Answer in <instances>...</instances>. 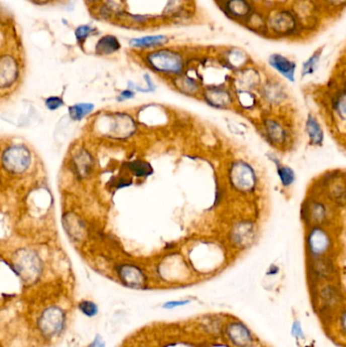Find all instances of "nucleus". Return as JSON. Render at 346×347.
Returning a JSON list of instances; mask_svg holds the SVG:
<instances>
[{"instance_id":"obj_1","label":"nucleus","mask_w":346,"mask_h":347,"mask_svg":"<svg viewBox=\"0 0 346 347\" xmlns=\"http://www.w3.org/2000/svg\"><path fill=\"white\" fill-rule=\"evenodd\" d=\"M147 62L156 72L169 75H179L184 67L182 57L171 50H159L150 53Z\"/></svg>"},{"instance_id":"obj_2","label":"nucleus","mask_w":346,"mask_h":347,"mask_svg":"<svg viewBox=\"0 0 346 347\" xmlns=\"http://www.w3.org/2000/svg\"><path fill=\"white\" fill-rule=\"evenodd\" d=\"M32 156L24 146H13L3 155V164L7 171L13 174H23L31 166Z\"/></svg>"},{"instance_id":"obj_3","label":"nucleus","mask_w":346,"mask_h":347,"mask_svg":"<svg viewBox=\"0 0 346 347\" xmlns=\"http://www.w3.org/2000/svg\"><path fill=\"white\" fill-rule=\"evenodd\" d=\"M66 316L62 309L50 307L40 316L38 326L41 333L48 338L59 335L65 328Z\"/></svg>"},{"instance_id":"obj_4","label":"nucleus","mask_w":346,"mask_h":347,"mask_svg":"<svg viewBox=\"0 0 346 347\" xmlns=\"http://www.w3.org/2000/svg\"><path fill=\"white\" fill-rule=\"evenodd\" d=\"M230 179L233 187L241 192L253 191L257 181L254 170L245 162L233 164L230 171Z\"/></svg>"},{"instance_id":"obj_5","label":"nucleus","mask_w":346,"mask_h":347,"mask_svg":"<svg viewBox=\"0 0 346 347\" xmlns=\"http://www.w3.org/2000/svg\"><path fill=\"white\" fill-rule=\"evenodd\" d=\"M107 117L108 130L106 132L109 136L115 138H126L135 132V122L129 115L117 113Z\"/></svg>"},{"instance_id":"obj_6","label":"nucleus","mask_w":346,"mask_h":347,"mask_svg":"<svg viewBox=\"0 0 346 347\" xmlns=\"http://www.w3.org/2000/svg\"><path fill=\"white\" fill-rule=\"evenodd\" d=\"M20 66L17 58L10 54L0 55V89L12 87L18 80Z\"/></svg>"},{"instance_id":"obj_7","label":"nucleus","mask_w":346,"mask_h":347,"mask_svg":"<svg viewBox=\"0 0 346 347\" xmlns=\"http://www.w3.org/2000/svg\"><path fill=\"white\" fill-rule=\"evenodd\" d=\"M118 275L121 282L131 289H142L147 283V277L144 271L132 264H123L119 266Z\"/></svg>"},{"instance_id":"obj_8","label":"nucleus","mask_w":346,"mask_h":347,"mask_svg":"<svg viewBox=\"0 0 346 347\" xmlns=\"http://www.w3.org/2000/svg\"><path fill=\"white\" fill-rule=\"evenodd\" d=\"M308 246L313 256H321L329 249L330 238L324 230L320 228L313 229L308 237Z\"/></svg>"},{"instance_id":"obj_9","label":"nucleus","mask_w":346,"mask_h":347,"mask_svg":"<svg viewBox=\"0 0 346 347\" xmlns=\"http://www.w3.org/2000/svg\"><path fill=\"white\" fill-rule=\"evenodd\" d=\"M227 335L238 347H246L252 342L250 330L242 323H232L227 327Z\"/></svg>"},{"instance_id":"obj_10","label":"nucleus","mask_w":346,"mask_h":347,"mask_svg":"<svg viewBox=\"0 0 346 347\" xmlns=\"http://www.w3.org/2000/svg\"><path fill=\"white\" fill-rule=\"evenodd\" d=\"M16 264L20 273L27 277H35L40 271V261L37 256L31 252L20 254Z\"/></svg>"},{"instance_id":"obj_11","label":"nucleus","mask_w":346,"mask_h":347,"mask_svg":"<svg viewBox=\"0 0 346 347\" xmlns=\"http://www.w3.org/2000/svg\"><path fill=\"white\" fill-rule=\"evenodd\" d=\"M269 63L275 71H278L286 79L291 82H295L296 64L293 61L283 55L273 54L269 58Z\"/></svg>"},{"instance_id":"obj_12","label":"nucleus","mask_w":346,"mask_h":347,"mask_svg":"<svg viewBox=\"0 0 346 347\" xmlns=\"http://www.w3.org/2000/svg\"><path fill=\"white\" fill-rule=\"evenodd\" d=\"M94 166V161L92 156L86 151L81 150L73 158L74 172L77 176L81 178H86L92 172Z\"/></svg>"},{"instance_id":"obj_13","label":"nucleus","mask_w":346,"mask_h":347,"mask_svg":"<svg viewBox=\"0 0 346 347\" xmlns=\"http://www.w3.org/2000/svg\"><path fill=\"white\" fill-rule=\"evenodd\" d=\"M121 49V44L117 37L113 35H105L101 37L95 46V51L97 55L109 56Z\"/></svg>"},{"instance_id":"obj_14","label":"nucleus","mask_w":346,"mask_h":347,"mask_svg":"<svg viewBox=\"0 0 346 347\" xmlns=\"http://www.w3.org/2000/svg\"><path fill=\"white\" fill-rule=\"evenodd\" d=\"M306 131L309 135L311 143L314 146H321L324 141V133L318 120L313 116L309 115L306 122Z\"/></svg>"},{"instance_id":"obj_15","label":"nucleus","mask_w":346,"mask_h":347,"mask_svg":"<svg viewBox=\"0 0 346 347\" xmlns=\"http://www.w3.org/2000/svg\"><path fill=\"white\" fill-rule=\"evenodd\" d=\"M206 101L213 107L225 108L231 103V97L228 92L217 88L212 89L206 93Z\"/></svg>"},{"instance_id":"obj_16","label":"nucleus","mask_w":346,"mask_h":347,"mask_svg":"<svg viewBox=\"0 0 346 347\" xmlns=\"http://www.w3.org/2000/svg\"><path fill=\"white\" fill-rule=\"evenodd\" d=\"M167 42L165 36H147L143 38H136L129 41V45L133 48H152L163 45Z\"/></svg>"},{"instance_id":"obj_17","label":"nucleus","mask_w":346,"mask_h":347,"mask_svg":"<svg viewBox=\"0 0 346 347\" xmlns=\"http://www.w3.org/2000/svg\"><path fill=\"white\" fill-rule=\"evenodd\" d=\"M267 135L270 140L275 144H282L286 140V131L282 125L273 120H267L265 123Z\"/></svg>"},{"instance_id":"obj_18","label":"nucleus","mask_w":346,"mask_h":347,"mask_svg":"<svg viewBox=\"0 0 346 347\" xmlns=\"http://www.w3.org/2000/svg\"><path fill=\"white\" fill-rule=\"evenodd\" d=\"M129 171L136 177H149L153 175L152 166L144 161H134L127 164Z\"/></svg>"},{"instance_id":"obj_19","label":"nucleus","mask_w":346,"mask_h":347,"mask_svg":"<svg viewBox=\"0 0 346 347\" xmlns=\"http://www.w3.org/2000/svg\"><path fill=\"white\" fill-rule=\"evenodd\" d=\"M94 110V105L92 104H77L74 106L69 107V116L72 117L73 120L75 121H80L84 119L88 114L93 112Z\"/></svg>"},{"instance_id":"obj_20","label":"nucleus","mask_w":346,"mask_h":347,"mask_svg":"<svg viewBox=\"0 0 346 347\" xmlns=\"http://www.w3.org/2000/svg\"><path fill=\"white\" fill-rule=\"evenodd\" d=\"M96 32H97V29L93 27L92 25H89V24L80 25L75 30V36L78 43L81 45H84L91 36L95 35Z\"/></svg>"},{"instance_id":"obj_21","label":"nucleus","mask_w":346,"mask_h":347,"mask_svg":"<svg viewBox=\"0 0 346 347\" xmlns=\"http://www.w3.org/2000/svg\"><path fill=\"white\" fill-rule=\"evenodd\" d=\"M276 164L279 165L278 166V174H279V177L281 179L282 184L285 187H290L295 182V180H296L295 172L291 168H289V167L280 165L278 162H276Z\"/></svg>"},{"instance_id":"obj_22","label":"nucleus","mask_w":346,"mask_h":347,"mask_svg":"<svg viewBox=\"0 0 346 347\" xmlns=\"http://www.w3.org/2000/svg\"><path fill=\"white\" fill-rule=\"evenodd\" d=\"M79 310L88 318H94L99 313V307L92 301H82L79 304Z\"/></svg>"},{"instance_id":"obj_23","label":"nucleus","mask_w":346,"mask_h":347,"mask_svg":"<svg viewBox=\"0 0 346 347\" xmlns=\"http://www.w3.org/2000/svg\"><path fill=\"white\" fill-rule=\"evenodd\" d=\"M320 59V52L315 53L307 62L304 63L303 65V77L308 76V75H313L316 71V68L318 66V62Z\"/></svg>"},{"instance_id":"obj_24","label":"nucleus","mask_w":346,"mask_h":347,"mask_svg":"<svg viewBox=\"0 0 346 347\" xmlns=\"http://www.w3.org/2000/svg\"><path fill=\"white\" fill-rule=\"evenodd\" d=\"M229 9L237 16H244L249 12V6L244 0H232L229 5Z\"/></svg>"},{"instance_id":"obj_25","label":"nucleus","mask_w":346,"mask_h":347,"mask_svg":"<svg viewBox=\"0 0 346 347\" xmlns=\"http://www.w3.org/2000/svg\"><path fill=\"white\" fill-rule=\"evenodd\" d=\"M179 89L184 93H190L193 94L198 90L197 83L189 78H185L183 80H180V83H178Z\"/></svg>"},{"instance_id":"obj_26","label":"nucleus","mask_w":346,"mask_h":347,"mask_svg":"<svg viewBox=\"0 0 346 347\" xmlns=\"http://www.w3.org/2000/svg\"><path fill=\"white\" fill-rule=\"evenodd\" d=\"M333 108L337 112V114L344 120L345 116V95L344 92L341 93L340 96H337L333 102Z\"/></svg>"},{"instance_id":"obj_27","label":"nucleus","mask_w":346,"mask_h":347,"mask_svg":"<svg viewBox=\"0 0 346 347\" xmlns=\"http://www.w3.org/2000/svg\"><path fill=\"white\" fill-rule=\"evenodd\" d=\"M45 105L50 111H55L61 108L64 105V102L60 97H49L48 99H46Z\"/></svg>"},{"instance_id":"obj_28","label":"nucleus","mask_w":346,"mask_h":347,"mask_svg":"<svg viewBox=\"0 0 346 347\" xmlns=\"http://www.w3.org/2000/svg\"><path fill=\"white\" fill-rule=\"evenodd\" d=\"M314 207L312 208V211H311V216L314 218V220H323L324 217H325V208L323 207L322 204L320 203H315L313 205Z\"/></svg>"},{"instance_id":"obj_29","label":"nucleus","mask_w":346,"mask_h":347,"mask_svg":"<svg viewBox=\"0 0 346 347\" xmlns=\"http://www.w3.org/2000/svg\"><path fill=\"white\" fill-rule=\"evenodd\" d=\"M190 303L189 300H183V301H172V302H168L166 303L163 308L164 309H174V308H178V307H182V306H186Z\"/></svg>"},{"instance_id":"obj_30","label":"nucleus","mask_w":346,"mask_h":347,"mask_svg":"<svg viewBox=\"0 0 346 347\" xmlns=\"http://www.w3.org/2000/svg\"><path fill=\"white\" fill-rule=\"evenodd\" d=\"M292 332H293V335H294L297 339H300V338H304V337H305L304 331H303V329H302V326H301L300 322H296V323L293 325Z\"/></svg>"},{"instance_id":"obj_31","label":"nucleus","mask_w":346,"mask_h":347,"mask_svg":"<svg viewBox=\"0 0 346 347\" xmlns=\"http://www.w3.org/2000/svg\"><path fill=\"white\" fill-rule=\"evenodd\" d=\"M89 347H106V343L100 335H97Z\"/></svg>"},{"instance_id":"obj_32","label":"nucleus","mask_w":346,"mask_h":347,"mask_svg":"<svg viewBox=\"0 0 346 347\" xmlns=\"http://www.w3.org/2000/svg\"><path fill=\"white\" fill-rule=\"evenodd\" d=\"M135 96V93L131 90H126V91H123L120 95V98L119 100L120 101H123V100H128V99H132L133 97Z\"/></svg>"},{"instance_id":"obj_33","label":"nucleus","mask_w":346,"mask_h":347,"mask_svg":"<svg viewBox=\"0 0 346 347\" xmlns=\"http://www.w3.org/2000/svg\"><path fill=\"white\" fill-rule=\"evenodd\" d=\"M99 2H101V0H86V3L89 4V5H96Z\"/></svg>"}]
</instances>
